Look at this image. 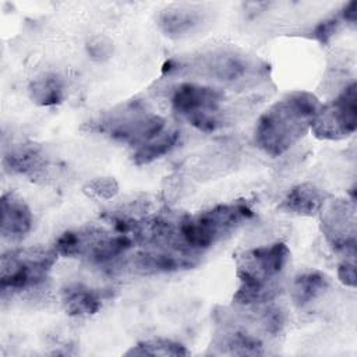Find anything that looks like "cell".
Segmentation results:
<instances>
[{"label": "cell", "instance_id": "1", "mask_svg": "<svg viewBox=\"0 0 357 357\" xmlns=\"http://www.w3.org/2000/svg\"><path fill=\"white\" fill-rule=\"evenodd\" d=\"M319 106L318 98L307 91L284 95L259 116L255 144L272 158L283 155L310 131Z\"/></svg>", "mask_w": 357, "mask_h": 357}, {"label": "cell", "instance_id": "2", "mask_svg": "<svg viewBox=\"0 0 357 357\" xmlns=\"http://www.w3.org/2000/svg\"><path fill=\"white\" fill-rule=\"evenodd\" d=\"M289 259L290 250L282 241L243 251L236 262V275L240 284L233 301L240 305L271 301L278 293L279 280Z\"/></svg>", "mask_w": 357, "mask_h": 357}, {"label": "cell", "instance_id": "3", "mask_svg": "<svg viewBox=\"0 0 357 357\" xmlns=\"http://www.w3.org/2000/svg\"><path fill=\"white\" fill-rule=\"evenodd\" d=\"M252 216L254 211L241 201L215 205L181 218L177 223L178 241L187 251L199 254L229 237Z\"/></svg>", "mask_w": 357, "mask_h": 357}, {"label": "cell", "instance_id": "4", "mask_svg": "<svg viewBox=\"0 0 357 357\" xmlns=\"http://www.w3.org/2000/svg\"><path fill=\"white\" fill-rule=\"evenodd\" d=\"M54 248L29 247L3 252L0 258V287L3 293L35 287L46 280L57 259Z\"/></svg>", "mask_w": 357, "mask_h": 357}, {"label": "cell", "instance_id": "5", "mask_svg": "<svg viewBox=\"0 0 357 357\" xmlns=\"http://www.w3.org/2000/svg\"><path fill=\"white\" fill-rule=\"evenodd\" d=\"M132 243L134 238L121 231L112 234L95 229L67 230L56 238L54 250L67 258L81 257L92 264H107L128 251Z\"/></svg>", "mask_w": 357, "mask_h": 357}, {"label": "cell", "instance_id": "6", "mask_svg": "<svg viewBox=\"0 0 357 357\" xmlns=\"http://www.w3.org/2000/svg\"><path fill=\"white\" fill-rule=\"evenodd\" d=\"M223 102V92L218 88L197 84H178L170 96L172 109L195 128L209 132L219 126L218 112Z\"/></svg>", "mask_w": 357, "mask_h": 357}, {"label": "cell", "instance_id": "7", "mask_svg": "<svg viewBox=\"0 0 357 357\" xmlns=\"http://www.w3.org/2000/svg\"><path fill=\"white\" fill-rule=\"evenodd\" d=\"M357 128V86L350 82L335 99L321 105L310 131L325 141L344 139Z\"/></svg>", "mask_w": 357, "mask_h": 357}, {"label": "cell", "instance_id": "8", "mask_svg": "<svg viewBox=\"0 0 357 357\" xmlns=\"http://www.w3.org/2000/svg\"><path fill=\"white\" fill-rule=\"evenodd\" d=\"M165 119L159 114L131 106L124 112L112 113L99 123V131L131 146H141L165 131Z\"/></svg>", "mask_w": 357, "mask_h": 357}, {"label": "cell", "instance_id": "9", "mask_svg": "<svg viewBox=\"0 0 357 357\" xmlns=\"http://www.w3.org/2000/svg\"><path fill=\"white\" fill-rule=\"evenodd\" d=\"M322 233L328 243L346 257L356 255V216L354 206L344 199L325 201L321 208Z\"/></svg>", "mask_w": 357, "mask_h": 357}, {"label": "cell", "instance_id": "10", "mask_svg": "<svg viewBox=\"0 0 357 357\" xmlns=\"http://www.w3.org/2000/svg\"><path fill=\"white\" fill-rule=\"evenodd\" d=\"M198 254L177 248H153L135 255L134 268L142 273L174 272L197 264Z\"/></svg>", "mask_w": 357, "mask_h": 357}, {"label": "cell", "instance_id": "11", "mask_svg": "<svg viewBox=\"0 0 357 357\" xmlns=\"http://www.w3.org/2000/svg\"><path fill=\"white\" fill-rule=\"evenodd\" d=\"M0 233L10 241L25 237L33 223L32 212L22 198L13 192H6L0 199Z\"/></svg>", "mask_w": 357, "mask_h": 357}, {"label": "cell", "instance_id": "12", "mask_svg": "<svg viewBox=\"0 0 357 357\" xmlns=\"http://www.w3.org/2000/svg\"><path fill=\"white\" fill-rule=\"evenodd\" d=\"M326 201V194L311 183L294 185L279 205L280 211L298 216H312L321 211Z\"/></svg>", "mask_w": 357, "mask_h": 357}, {"label": "cell", "instance_id": "13", "mask_svg": "<svg viewBox=\"0 0 357 357\" xmlns=\"http://www.w3.org/2000/svg\"><path fill=\"white\" fill-rule=\"evenodd\" d=\"M61 303L64 311L73 317H85L96 314L102 307L100 293L82 283L67 284L61 290Z\"/></svg>", "mask_w": 357, "mask_h": 357}, {"label": "cell", "instance_id": "14", "mask_svg": "<svg viewBox=\"0 0 357 357\" xmlns=\"http://www.w3.org/2000/svg\"><path fill=\"white\" fill-rule=\"evenodd\" d=\"M329 286V278L319 271L297 275L291 284V298L296 305L305 307L317 300Z\"/></svg>", "mask_w": 357, "mask_h": 357}, {"label": "cell", "instance_id": "15", "mask_svg": "<svg viewBox=\"0 0 357 357\" xmlns=\"http://www.w3.org/2000/svg\"><path fill=\"white\" fill-rule=\"evenodd\" d=\"M29 96L39 106H54L66 98V84L63 78L53 73L36 77L29 85Z\"/></svg>", "mask_w": 357, "mask_h": 357}, {"label": "cell", "instance_id": "16", "mask_svg": "<svg viewBox=\"0 0 357 357\" xmlns=\"http://www.w3.org/2000/svg\"><path fill=\"white\" fill-rule=\"evenodd\" d=\"M201 20L202 17L199 14V10L177 7L165 10L160 15L159 24L162 29L166 32V35L183 36L190 33L194 28H197Z\"/></svg>", "mask_w": 357, "mask_h": 357}, {"label": "cell", "instance_id": "17", "mask_svg": "<svg viewBox=\"0 0 357 357\" xmlns=\"http://www.w3.org/2000/svg\"><path fill=\"white\" fill-rule=\"evenodd\" d=\"M180 134L177 131H163L160 135L152 141L135 148L132 153V160L135 165H148L155 159H159L169 153L178 142Z\"/></svg>", "mask_w": 357, "mask_h": 357}, {"label": "cell", "instance_id": "18", "mask_svg": "<svg viewBox=\"0 0 357 357\" xmlns=\"http://www.w3.org/2000/svg\"><path fill=\"white\" fill-rule=\"evenodd\" d=\"M220 344L225 346V349L230 354H240V356L264 354V343L261 342V339L254 336L244 328H233L225 332Z\"/></svg>", "mask_w": 357, "mask_h": 357}, {"label": "cell", "instance_id": "19", "mask_svg": "<svg viewBox=\"0 0 357 357\" xmlns=\"http://www.w3.org/2000/svg\"><path fill=\"white\" fill-rule=\"evenodd\" d=\"M42 165V155L32 145H21L4 156V167L10 173H33Z\"/></svg>", "mask_w": 357, "mask_h": 357}, {"label": "cell", "instance_id": "20", "mask_svg": "<svg viewBox=\"0 0 357 357\" xmlns=\"http://www.w3.org/2000/svg\"><path fill=\"white\" fill-rule=\"evenodd\" d=\"M190 351L187 347L178 342L163 339V337H155L148 339L137 343L132 346L126 356H188Z\"/></svg>", "mask_w": 357, "mask_h": 357}, {"label": "cell", "instance_id": "21", "mask_svg": "<svg viewBox=\"0 0 357 357\" xmlns=\"http://www.w3.org/2000/svg\"><path fill=\"white\" fill-rule=\"evenodd\" d=\"M206 68L209 70V74L215 77L216 79L226 81V82H234L240 79L247 70V64L244 60L234 54H222L215 59H211L206 63Z\"/></svg>", "mask_w": 357, "mask_h": 357}, {"label": "cell", "instance_id": "22", "mask_svg": "<svg viewBox=\"0 0 357 357\" xmlns=\"http://www.w3.org/2000/svg\"><path fill=\"white\" fill-rule=\"evenodd\" d=\"M86 49H88V54L98 60V61H102L105 59H109L112 56V42L105 38V36H95L92 38L88 45H86Z\"/></svg>", "mask_w": 357, "mask_h": 357}, {"label": "cell", "instance_id": "23", "mask_svg": "<svg viewBox=\"0 0 357 357\" xmlns=\"http://www.w3.org/2000/svg\"><path fill=\"white\" fill-rule=\"evenodd\" d=\"M340 25V20L337 17H332V18H326L324 21H321L312 31V36L314 39H317L319 43L325 45L331 40V38L336 33L337 28Z\"/></svg>", "mask_w": 357, "mask_h": 357}, {"label": "cell", "instance_id": "24", "mask_svg": "<svg viewBox=\"0 0 357 357\" xmlns=\"http://www.w3.org/2000/svg\"><path fill=\"white\" fill-rule=\"evenodd\" d=\"M337 278L339 280L349 287H356V264H354V257H350L344 261H342L337 266Z\"/></svg>", "mask_w": 357, "mask_h": 357}, {"label": "cell", "instance_id": "25", "mask_svg": "<svg viewBox=\"0 0 357 357\" xmlns=\"http://www.w3.org/2000/svg\"><path fill=\"white\" fill-rule=\"evenodd\" d=\"M342 20L354 25L357 21V1H350L342 10Z\"/></svg>", "mask_w": 357, "mask_h": 357}]
</instances>
